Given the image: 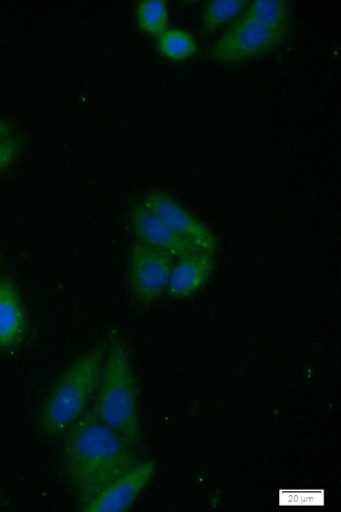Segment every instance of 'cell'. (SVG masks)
I'll return each instance as SVG.
<instances>
[{
  "mask_svg": "<svg viewBox=\"0 0 341 512\" xmlns=\"http://www.w3.org/2000/svg\"><path fill=\"white\" fill-rule=\"evenodd\" d=\"M63 436L62 469L81 510L142 460L137 448L106 425L91 407Z\"/></svg>",
  "mask_w": 341,
  "mask_h": 512,
  "instance_id": "obj_1",
  "label": "cell"
},
{
  "mask_svg": "<svg viewBox=\"0 0 341 512\" xmlns=\"http://www.w3.org/2000/svg\"><path fill=\"white\" fill-rule=\"evenodd\" d=\"M105 337L108 350L91 408L106 425L141 453L143 434L139 388L131 351L119 329H110Z\"/></svg>",
  "mask_w": 341,
  "mask_h": 512,
  "instance_id": "obj_2",
  "label": "cell"
},
{
  "mask_svg": "<svg viewBox=\"0 0 341 512\" xmlns=\"http://www.w3.org/2000/svg\"><path fill=\"white\" fill-rule=\"evenodd\" d=\"M108 341L106 337L78 357L50 390L38 417V428L49 438L65 435L90 408L98 388Z\"/></svg>",
  "mask_w": 341,
  "mask_h": 512,
  "instance_id": "obj_3",
  "label": "cell"
},
{
  "mask_svg": "<svg viewBox=\"0 0 341 512\" xmlns=\"http://www.w3.org/2000/svg\"><path fill=\"white\" fill-rule=\"evenodd\" d=\"M286 40L281 34L240 16L213 42L207 58L224 66H236L273 53Z\"/></svg>",
  "mask_w": 341,
  "mask_h": 512,
  "instance_id": "obj_4",
  "label": "cell"
},
{
  "mask_svg": "<svg viewBox=\"0 0 341 512\" xmlns=\"http://www.w3.org/2000/svg\"><path fill=\"white\" fill-rule=\"evenodd\" d=\"M175 261L172 256L134 241L127 280L131 297L138 306H152L160 300L167 290Z\"/></svg>",
  "mask_w": 341,
  "mask_h": 512,
  "instance_id": "obj_5",
  "label": "cell"
},
{
  "mask_svg": "<svg viewBox=\"0 0 341 512\" xmlns=\"http://www.w3.org/2000/svg\"><path fill=\"white\" fill-rule=\"evenodd\" d=\"M140 203L197 250L217 254L219 241L216 234L168 192H148Z\"/></svg>",
  "mask_w": 341,
  "mask_h": 512,
  "instance_id": "obj_6",
  "label": "cell"
},
{
  "mask_svg": "<svg viewBox=\"0 0 341 512\" xmlns=\"http://www.w3.org/2000/svg\"><path fill=\"white\" fill-rule=\"evenodd\" d=\"M157 472L154 459L141 460L110 485L106 486L83 511L123 512L129 510Z\"/></svg>",
  "mask_w": 341,
  "mask_h": 512,
  "instance_id": "obj_7",
  "label": "cell"
},
{
  "mask_svg": "<svg viewBox=\"0 0 341 512\" xmlns=\"http://www.w3.org/2000/svg\"><path fill=\"white\" fill-rule=\"evenodd\" d=\"M129 229L135 242L172 256L174 260L200 251L178 237L141 203L131 209Z\"/></svg>",
  "mask_w": 341,
  "mask_h": 512,
  "instance_id": "obj_8",
  "label": "cell"
},
{
  "mask_svg": "<svg viewBox=\"0 0 341 512\" xmlns=\"http://www.w3.org/2000/svg\"><path fill=\"white\" fill-rule=\"evenodd\" d=\"M166 292L173 300H185L199 293L216 268V254L196 251L176 260Z\"/></svg>",
  "mask_w": 341,
  "mask_h": 512,
  "instance_id": "obj_9",
  "label": "cell"
},
{
  "mask_svg": "<svg viewBox=\"0 0 341 512\" xmlns=\"http://www.w3.org/2000/svg\"><path fill=\"white\" fill-rule=\"evenodd\" d=\"M27 313L11 277L0 276V354L18 348L26 338Z\"/></svg>",
  "mask_w": 341,
  "mask_h": 512,
  "instance_id": "obj_10",
  "label": "cell"
},
{
  "mask_svg": "<svg viewBox=\"0 0 341 512\" xmlns=\"http://www.w3.org/2000/svg\"><path fill=\"white\" fill-rule=\"evenodd\" d=\"M241 17L267 29L290 36L291 10L285 0H253L249 2Z\"/></svg>",
  "mask_w": 341,
  "mask_h": 512,
  "instance_id": "obj_11",
  "label": "cell"
},
{
  "mask_svg": "<svg viewBox=\"0 0 341 512\" xmlns=\"http://www.w3.org/2000/svg\"><path fill=\"white\" fill-rule=\"evenodd\" d=\"M247 0H209L202 7L201 33L211 35L236 21L245 11Z\"/></svg>",
  "mask_w": 341,
  "mask_h": 512,
  "instance_id": "obj_12",
  "label": "cell"
},
{
  "mask_svg": "<svg viewBox=\"0 0 341 512\" xmlns=\"http://www.w3.org/2000/svg\"><path fill=\"white\" fill-rule=\"evenodd\" d=\"M159 55L169 61L182 62L194 58L199 46L193 34L181 28H168L157 37Z\"/></svg>",
  "mask_w": 341,
  "mask_h": 512,
  "instance_id": "obj_13",
  "label": "cell"
},
{
  "mask_svg": "<svg viewBox=\"0 0 341 512\" xmlns=\"http://www.w3.org/2000/svg\"><path fill=\"white\" fill-rule=\"evenodd\" d=\"M138 29L149 36L158 37L169 27V10L165 0H142L135 11Z\"/></svg>",
  "mask_w": 341,
  "mask_h": 512,
  "instance_id": "obj_14",
  "label": "cell"
},
{
  "mask_svg": "<svg viewBox=\"0 0 341 512\" xmlns=\"http://www.w3.org/2000/svg\"><path fill=\"white\" fill-rule=\"evenodd\" d=\"M28 139L24 135L15 134L0 141V174L6 172L24 155Z\"/></svg>",
  "mask_w": 341,
  "mask_h": 512,
  "instance_id": "obj_15",
  "label": "cell"
},
{
  "mask_svg": "<svg viewBox=\"0 0 341 512\" xmlns=\"http://www.w3.org/2000/svg\"><path fill=\"white\" fill-rule=\"evenodd\" d=\"M15 127L11 120L0 117V141L15 135Z\"/></svg>",
  "mask_w": 341,
  "mask_h": 512,
  "instance_id": "obj_16",
  "label": "cell"
}]
</instances>
